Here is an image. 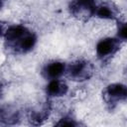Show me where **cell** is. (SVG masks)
I'll return each instance as SVG.
<instances>
[{"label":"cell","mask_w":127,"mask_h":127,"mask_svg":"<svg viewBox=\"0 0 127 127\" xmlns=\"http://www.w3.org/2000/svg\"><path fill=\"white\" fill-rule=\"evenodd\" d=\"M50 110H51L50 105H46V106L42 107L41 109L30 111L29 116H28V119H29L30 123L33 126H41V125H43V123L49 118Z\"/></svg>","instance_id":"obj_10"},{"label":"cell","mask_w":127,"mask_h":127,"mask_svg":"<svg viewBox=\"0 0 127 127\" xmlns=\"http://www.w3.org/2000/svg\"><path fill=\"white\" fill-rule=\"evenodd\" d=\"M117 36H118V39L127 41V22L119 23L118 29H117Z\"/></svg>","instance_id":"obj_12"},{"label":"cell","mask_w":127,"mask_h":127,"mask_svg":"<svg viewBox=\"0 0 127 127\" xmlns=\"http://www.w3.org/2000/svg\"><path fill=\"white\" fill-rule=\"evenodd\" d=\"M54 127H79V125L69 117H64L60 119Z\"/></svg>","instance_id":"obj_11"},{"label":"cell","mask_w":127,"mask_h":127,"mask_svg":"<svg viewBox=\"0 0 127 127\" xmlns=\"http://www.w3.org/2000/svg\"><path fill=\"white\" fill-rule=\"evenodd\" d=\"M94 72L93 64L84 60H78L70 64L66 65L65 74L72 80L75 81H83L92 76Z\"/></svg>","instance_id":"obj_1"},{"label":"cell","mask_w":127,"mask_h":127,"mask_svg":"<svg viewBox=\"0 0 127 127\" xmlns=\"http://www.w3.org/2000/svg\"><path fill=\"white\" fill-rule=\"evenodd\" d=\"M28 33H30V31L23 25H10L6 28L2 27V36L9 48L15 45Z\"/></svg>","instance_id":"obj_5"},{"label":"cell","mask_w":127,"mask_h":127,"mask_svg":"<svg viewBox=\"0 0 127 127\" xmlns=\"http://www.w3.org/2000/svg\"><path fill=\"white\" fill-rule=\"evenodd\" d=\"M67 85L64 80L61 79H52L46 86V91L50 96L59 97L63 96L67 92Z\"/></svg>","instance_id":"obj_9"},{"label":"cell","mask_w":127,"mask_h":127,"mask_svg":"<svg viewBox=\"0 0 127 127\" xmlns=\"http://www.w3.org/2000/svg\"><path fill=\"white\" fill-rule=\"evenodd\" d=\"M94 16L104 20H117L119 18V11L116 6L111 3L96 4Z\"/></svg>","instance_id":"obj_6"},{"label":"cell","mask_w":127,"mask_h":127,"mask_svg":"<svg viewBox=\"0 0 127 127\" xmlns=\"http://www.w3.org/2000/svg\"><path fill=\"white\" fill-rule=\"evenodd\" d=\"M96 3L92 1H73L69 4L70 13L81 21H86L94 16Z\"/></svg>","instance_id":"obj_3"},{"label":"cell","mask_w":127,"mask_h":127,"mask_svg":"<svg viewBox=\"0 0 127 127\" xmlns=\"http://www.w3.org/2000/svg\"><path fill=\"white\" fill-rule=\"evenodd\" d=\"M121 42L119 39L115 38H104L98 41L95 47L96 55L99 59H106L114 54L117 53V51L120 49Z\"/></svg>","instance_id":"obj_4"},{"label":"cell","mask_w":127,"mask_h":127,"mask_svg":"<svg viewBox=\"0 0 127 127\" xmlns=\"http://www.w3.org/2000/svg\"><path fill=\"white\" fill-rule=\"evenodd\" d=\"M66 70V65L62 63V62H51L47 64L44 68H43V74L45 77L49 78L50 80L52 79H58L60 76L65 73Z\"/></svg>","instance_id":"obj_7"},{"label":"cell","mask_w":127,"mask_h":127,"mask_svg":"<svg viewBox=\"0 0 127 127\" xmlns=\"http://www.w3.org/2000/svg\"><path fill=\"white\" fill-rule=\"evenodd\" d=\"M102 97L108 104H116L119 101L127 99V85L123 83H111L107 85L103 92Z\"/></svg>","instance_id":"obj_2"},{"label":"cell","mask_w":127,"mask_h":127,"mask_svg":"<svg viewBox=\"0 0 127 127\" xmlns=\"http://www.w3.org/2000/svg\"><path fill=\"white\" fill-rule=\"evenodd\" d=\"M36 42H37L36 35L30 32L26 36H24L20 41H18L15 45H13L11 49H13L17 53H27L34 48Z\"/></svg>","instance_id":"obj_8"}]
</instances>
